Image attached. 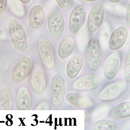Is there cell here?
<instances>
[{
    "instance_id": "cell-15",
    "label": "cell",
    "mask_w": 130,
    "mask_h": 130,
    "mask_svg": "<svg viewBox=\"0 0 130 130\" xmlns=\"http://www.w3.org/2000/svg\"><path fill=\"white\" fill-rule=\"evenodd\" d=\"M66 99L69 103L82 109H90L94 106L90 98L78 93H70L66 95Z\"/></svg>"
},
{
    "instance_id": "cell-31",
    "label": "cell",
    "mask_w": 130,
    "mask_h": 130,
    "mask_svg": "<svg viewBox=\"0 0 130 130\" xmlns=\"http://www.w3.org/2000/svg\"><path fill=\"white\" fill-rule=\"evenodd\" d=\"M128 1H130V0H128Z\"/></svg>"
},
{
    "instance_id": "cell-4",
    "label": "cell",
    "mask_w": 130,
    "mask_h": 130,
    "mask_svg": "<svg viewBox=\"0 0 130 130\" xmlns=\"http://www.w3.org/2000/svg\"><path fill=\"white\" fill-rule=\"evenodd\" d=\"M37 48L44 66L48 69H54L55 66L54 52L49 40L45 38L40 39L38 42Z\"/></svg>"
},
{
    "instance_id": "cell-12",
    "label": "cell",
    "mask_w": 130,
    "mask_h": 130,
    "mask_svg": "<svg viewBox=\"0 0 130 130\" xmlns=\"http://www.w3.org/2000/svg\"><path fill=\"white\" fill-rule=\"evenodd\" d=\"M104 17V9L102 5L95 4L92 7L88 16L87 28L90 33L95 32L101 25Z\"/></svg>"
},
{
    "instance_id": "cell-2",
    "label": "cell",
    "mask_w": 130,
    "mask_h": 130,
    "mask_svg": "<svg viewBox=\"0 0 130 130\" xmlns=\"http://www.w3.org/2000/svg\"><path fill=\"white\" fill-rule=\"evenodd\" d=\"M88 67L92 70H96L100 65L102 58V51L100 43L95 37L91 38L88 42L85 54Z\"/></svg>"
},
{
    "instance_id": "cell-6",
    "label": "cell",
    "mask_w": 130,
    "mask_h": 130,
    "mask_svg": "<svg viewBox=\"0 0 130 130\" xmlns=\"http://www.w3.org/2000/svg\"><path fill=\"white\" fill-rule=\"evenodd\" d=\"M65 81L60 74H56L53 77L50 86L51 101L54 106H60L63 101L65 92Z\"/></svg>"
},
{
    "instance_id": "cell-14",
    "label": "cell",
    "mask_w": 130,
    "mask_h": 130,
    "mask_svg": "<svg viewBox=\"0 0 130 130\" xmlns=\"http://www.w3.org/2000/svg\"><path fill=\"white\" fill-rule=\"evenodd\" d=\"M128 35V31L124 26L118 28L112 33L109 40V47L111 50H117L125 44Z\"/></svg>"
},
{
    "instance_id": "cell-29",
    "label": "cell",
    "mask_w": 130,
    "mask_h": 130,
    "mask_svg": "<svg viewBox=\"0 0 130 130\" xmlns=\"http://www.w3.org/2000/svg\"><path fill=\"white\" fill-rule=\"evenodd\" d=\"M22 3L24 4H27L29 3L30 0H19Z\"/></svg>"
},
{
    "instance_id": "cell-18",
    "label": "cell",
    "mask_w": 130,
    "mask_h": 130,
    "mask_svg": "<svg viewBox=\"0 0 130 130\" xmlns=\"http://www.w3.org/2000/svg\"><path fill=\"white\" fill-rule=\"evenodd\" d=\"M74 48V42L72 38L66 37L61 40L58 45V56L62 59H65L72 54Z\"/></svg>"
},
{
    "instance_id": "cell-5",
    "label": "cell",
    "mask_w": 130,
    "mask_h": 130,
    "mask_svg": "<svg viewBox=\"0 0 130 130\" xmlns=\"http://www.w3.org/2000/svg\"><path fill=\"white\" fill-rule=\"evenodd\" d=\"M126 82L119 81L106 85L99 93V99L103 102L113 101L120 96L126 88Z\"/></svg>"
},
{
    "instance_id": "cell-24",
    "label": "cell",
    "mask_w": 130,
    "mask_h": 130,
    "mask_svg": "<svg viewBox=\"0 0 130 130\" xmlns=\"http://www.w3.org/2000/svg\"><path fill=\"white\" fill-rule=\"evenodd\" d=\"M7 5V0H0V15L6 10Z\"/></svg>"
},
{
    "instance_id": "cell-1",
    "label": "cell",
    "mask_w": 130,
    "mask_h": 130,
    "mask_svg": "<svg viewBox=\"0 0 130 130\" xmlns=\"http://www.w3.org/2000/svg\"><path fill=\"white\" fill-rule=\"evenodd\" d=\"M8 33L14 47L20 52H25L27 48V40L25 31L21 24L15 20H11L9 22Z\"/></svg>"
},
{
    "instance_id": "cell-13",
    "label": "cell",
    "mask_w": 130,
    "mask_h": 130,
    "mask_svg": "<svg viewBox=\"0 0 130 130\" xmlns=\"http://www.w3.org/2000/svg\"><path fill=\"white\" fill-rule=\"evenodd\" d=\"M45 18L43 9L39 5H35L30 9L28 17V24L33 31L39 29L43 25Z\"/></svg>"
},
{
    "instance_id": "cell-22",
    "label": "cell",
    "mask_w": 130,
    "mask_h": 130,
    "mask_svg": "<svg viewBox=\"0 0 130 130\" xmlns=\"http://www.w3.org/2000/svg\"><path fill=\"white\" fill-rule=\"evenodd\" d=\"M123 75L125 82L130 83V49L127 53L123 64Z\"/></svg>"
},
{
    "instance_id": "cell-10",
    "label": "cell",
    "mask_w": 130,
    "mask_h": 130,
    "mask_svg": "<svg viewBox=\"0 0 130 130\" xmlns=\"http://www.w3.org/2000/svg\"><path fill=\"white\" fill-rule=\"evenodd\" d=\"M100 82V78L96 74H86L74 80L71 88L74 91L78 92L88 91L97 88Z\"/></svg>"
},
{
    "instance_id": "cell-16",
    "label": "cell",
    "mask_w": 130,
    "mask_h": 130,
    "mask_svg": "<svg viewBox=\"0 0 130 130\" xmlns=\"http://www.w3.org/2000/svg\"><path fill=\"white\" fill-rule=\"evenodd\" d=\"M16 106L18 110H30L32 106V98L28 89L24 86L20 87L18 91Z\"/></svg>"
},
{
    "instance_id": "cell-8",
    "label": "cell",
    "mask_w": 130,
    "mask_h": 130,
    "mask_svg": "<svg viewBox=\"0 0 130 130\" xmlns=\"http://www.w3.org/2000/svg\"><path fill=\"white\" fill-rule=\"evenodd\" d=\"M30 79V86L36 94L41 95L46 89L47 79L43 68L40 64L35 65Z\"/></svg>"
},
{
    "instance_id": "cell-20",
    "label": "cell",
    "mask_w": 130,
    "mask_h": 130,
    "mask_svg": "<svg viewBox=\"0 0 130 130\" xmlns=\"http://www.w3.org/2000/svg\"><path fill=\"white\" fill-rule=\"evenodd\" d=\"M13 103V95L11 90L5 88L0 93V110H11Z\"/></svg>"
},
{
    "instance_id": "cell-21",
    "label": "cell",
    "mask_w": 130,
    "mask_h": 130,
    "mask_svg": "<svg viewBox=\"0 0 130 130\" xmlns=\"http://www.w3.org/2000/svg\"><path fill=\"white\" fill-rule=\"evenodd\" d=\"M94 130H115L118 125L113 121L108 120H101L97 121L93 126Z\"/></svg>"
},
{
    "instance_id": "cell-3",
    "label": "cell",
    "mask_w": 130,
    "mask_h": 130,
    "mask_svg": "<svg viewBox=\"0 0 130 130\" xmlns=\"http://www.w3.org/2000/svg\"><path fill=\"white\" fill-rule=\"evenodd\" d=\"M33 65L31 57L23 56L18 62L13 69L11 76L12 82L18 83L26 79L32 72Z\"/></svg>"
},
{
    "instance_id": "cell-28",
    "label": "cell",
    "mask_w": 130,
    "mask_h": 130,
    "mask_svg": "<svg viewBox=\"0 0 130 130\" xmlns=\"http://www.w3.org/2000/svg\"><path fill=\"white\" fill-rule=\"evenodd\" d=\"M121 1V0H109V1L113 3H117Z\"/></svg>"
},
{
    "instance_id": "cell-9",
    "label": "cell",
    "mask_w": 130,
    "mask_h": 130,
    "mask_svg": "<svg viewBox=\"0 0 130 130\" xmlns=\"http://www.w3.org/2000/svg\"><path fill=\"white\" fill-rule=\"evenodd\" d=\"M121 64V58L118 52L109 55L103 64V72L106 78L109 80L114 79L120 70Z\"/></svg>"
},
{
    "instance_id": "cell-23",
    "label": "cell",
    "mask_w": 130,
    "mask_h": 130,
    "mask_svg": "<svg viewBox=\"0 0 130 130\" xmlns=\"http://www.w3.org/2000/svg\"><path fill=\"white\" fill-rule=\"evenodd\" d=\"M58 6L65 10H69L72 8L73 0H55Z\"/></svg>"
},
{
    "instance_id": "cell-26",
    "label": "cell",
    "mask_w": 130,
    "mask_h": 130,
    "mask_svg": "<svg viewBox=\"0 0 130 130\" xmlns=\"http://www.w3.org/2000/svg\"><path fill=\"white\" fill-rule=\"evenodd\" d=\"M49 109V106L46 103H43L41 104H39V106L36 109L38 110H46Z\"/></svg>"
},
{
    "instance_id": "cell-19",
    "label": "cell",
    "mask_w": 130,
    "mask_h": 130,
    "mask_svg": "<svg viewBox=\"0 0 130 130\" xmlns=\"http://www.w3.org/2000/svg\"><path fill=\"white\" fill-rule=\"evenodd\" d=\"M110 115L115 120L122 119L130 117V102L121 103L113 108Z\"/></svg>"
},
{
    "instance_id": "cell-7",
    "label": "cell",
    "mask_w": 130,
    "mask_h": 130,
    "mask_svg": "<svg viewBox=\"0 0 130 130\" xmlns=\"http://www.w3.org/2000/svg\"><path fill=\"white\" fill-rule=\"evenodd\" d=\"M48 26L53 38L58 40L61 38L65 28V21L60 11L55 9L51 12L48 18Z\"/></svg>"
},
{
    "instance_id": "cell-17",
    "label": "cell",
    "mask_w": 130,
    "mask_h": 130,
    "mask_svg": "<svg viewBox=\"0 0 130 130\" xmlns=\"http://www.w3.org/2000/svg\"><path fill=\"white\" fill-rule=\"evenodd\" d=\"M84 60L80 55H75L70 59L67 67V74L69 78H75L84 65Z\"/></svg>"
},
{
    "instance_id": "cell-30",
    "label": "cell",
    "mask_w": 130,
    "mask_h": 130,
    "mask_svg": "<svg viewBox=\"0 0 130 130\" xmlns=\"http://www.w3.org/2000/svg\"><path fill=\"white\" fill-rule=\"evenodd\" d=\"M84 1H97V0H84Z\"/></svg>"
},
{
    "instance_id": "cell-27",
    "label": "cell",
    "mask_w": 130,
    "mask_h": 130,
    "mask_svg": "<svg viewBox=\"0 0 130 130\" xmlns=\"http://www.w3.org/2000/svg\"><path fill=\"white\" fill-rule=\"evenodd\" d=\"M85 122H86L87 121H88L90 117V114L88 113V112H85Z\"/></svg>"
},
{
    "instance_id": "cell-25",
    "label": "cell",
    "mask_w": 130,
    "mask_h": 130,
    "mask_svg": "<svg viewBox=\"0 0 130 130\" xmlns=\"http://www.w3.org/2000/svg\"><path fill=\"white\" fill-rule=\"evenodd\" d=\"M126 22L128 27L130 28V4L128 5L126 10Z\"/></svg>"
},
{
    "instance_id": "cell-11",
    "label": "cell",
    "mask_w": 130,
    "mask_h": 130,
    "mask_svg": "<svg viewBox=\"0 0 130 130\" xmlns=\"http://www.w3.org/2000/svg\"><path fill=\"white\" fill-rule=\"evenodd\" d=\"M86 12L84 6L79 4L76 6L71 12L69 17V29L72 33H78L84 23Z\"/></svg>"
}]
</instances>
